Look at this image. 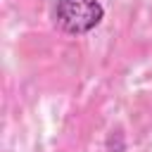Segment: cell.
Segmentation results:
<instances>
[{
  "label": "cell",
  "mask_w": 152,
  "mask_h": 152,
  "mask_svg": "<svg viewBox=\"0 0 152 152\" xmlns=\"http://www.w3.org/2000/svg\"><path fill=\"white\" fill-rule=\"evenodd\" d=\"M104 17V10L97 0H57L55 21L62 31L71 36H83L93 31Z\"/></svg>",
  "instance_id": "6da1fadb"
}]
</instances>
